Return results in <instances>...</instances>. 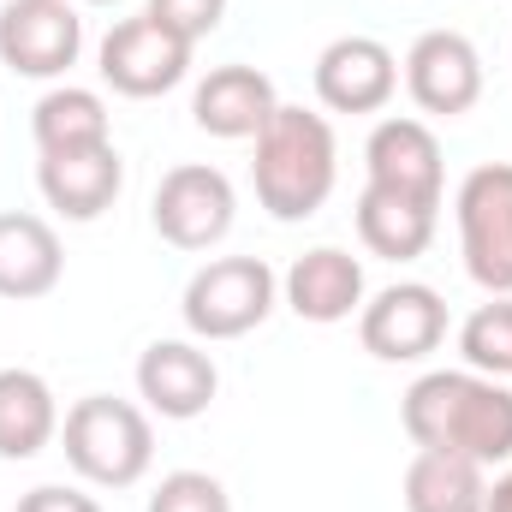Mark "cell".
Listing matches in <instances>:
<instances>
[{
    "instance_id": "1",
    "label": "cell",
    "mask_w": 512,
    "mask_h": 512,
    "mask_svg": "<svg viewBox=\"0 0 512 512\" xmlns=\"http://www.w3.org/2000/svg\"><path fill=\"white\" fill-rule=\"evenodd\" d=\"M399 423L417 447L465 453L477 465L512 459V387L477 370H429L405 387Z\"/></svg>"
},
{
    "instance_id": "2",
    "label": "cell",
    "mask_w": 512,
    "mask_h": 512,
    "mask_svg": "<svg viewBox=\"0 0 512 512\" xmlns=\"http://www.w3.org/2000/svg\"><path fill=\"white\" fill-rule=\"evenodd\" d=\"M251 179H256V203L274 215V221H310L328 197H334V179H340V143L328 114H310V108H292L280 102L274 120L251 137Z\"/></svg>"
},
{
    "instance_id": "3",
    "label": "cell",
    "mask_w": 512,
    "mask_h": 512,
    "mask_svg": "<svg viewBox=\"0 0 512 512\" xmlns=\"http://www.w3.org/2000/svg\"><path fill=\"white\" fill-rule=\"evenodd\" d=\"M60 447H66V465L96 489H131L155 465L149 411H137L131 399H114V393H84L60 417Z\"/></svg>"
},
{
    "instance_id": "4",
    "label": "cell",
    "mask_w": 512,
    "mask_h": 512,
    "mask_svg": "<svg viewBox=\"0 0 512 512\" xmlns=\"http://www.w3.org/2000/svg\"><path fill=\"white\" fill-rule=\"evenodd\" d=\"M274 298H280V280L262 256H215L191 274L179 316H185L191 340H239L268 322Z\"/></svg>"
},
{
    "instance_id": "5",
    "label": "cell",
    "mask_w": 512,
    "mask_h": 512,
    "mask_svg": "<svg viewBox=\"0 0 512 512\" xmlns=\"http://www.w3.org/2000/svg\"><path fill=\"white\" fill-rule=\"evenodd\" d=\"M459 215V251H465V274L489 292L507 298L512 292V161H483L459 179L453 197Z\"/></svg>"
},
{
    "instance_id": "6",
    "label": "cell",
    "mask_w": 512,
    "mask_h": 512,
    "mask_svg": "<svg viewBox=\"0 0 512 512\" xmlns=\"http://www.w3.org/2000/svg\"><path fill=\"white\" fill-rule=\"evenodd\" d=\"M233 215H239V197H233V179L209 161H185V167H167L161 185H155V203H149V221L155 233L173 245V251H209L233 233Z\"/></svg>"
},
{
    "instance_id": "7",
    "label": "cell",
    "mask_w": 512,
    "mask_h": 512,
    "mask_svg": "<svg viewBox=\"0 0 512 512\" xmlns=\"http://www.w3.org/2000/svg\"><path fill=\"white\" fill-rule=\"evenodd\" d=\"M358 340L382 364H417L447 340V298L435 286H423V280L382 286L358 310Z\"/></svg>"
},
{
    "instance_id": "8",
    "label": "cell",
    "mask_w": 512,
    "mask_h": 512,
    "mask_svg": "<svg viewBox=\"0 0 512 512\" xmlns=\"http://www.w3.org/2000/svg\"><path fill=\"white\" fill-rule=\"evenodd\" d=\"M102 84L114 96L131 102H149V96H167L173 84H185L191 72V42H179L173 30H161L149 12L120 18L108 36H102Z\"/></svg>"
},
{
    "instance_id": "9",
    "label": "cell",
    "mask_w": 512,
    "mask_h": 512,
    "mask_svg": "<svg viewBox=\"0 0 512 512\" xmlns=\"http://www.w3.org/2000/svg\"><path fill=\"white\" fill-rule=\"evenodd\" d=\"M405 96L435 114V120H459L483 102V54L465 30H423L405 48Z\"/></svg>"
},
{
    "instance_id": "10",
    "label": "cell",
    "mask_w": 512,
    "mask_h": 512,
    "mask_svg": "<svg viewBox=\"0 0 512 512\" xmlns=\"http://www.w3.org/2000/svg\"><path fill=\"white\" fill-rule=\"evenodd\" d=\"M84 54V18L72 0H0V66L18 78H60Z\"/></svg>"
},
{
    "instance_id": "11",
    "label": "cell",
    "mask_w": 512,
    "mask_h": 512,
    "mask_svg": "<svg viewBox=\"0 0 512 512\" xmlns=\"http://www.w3.org/2000/svg\"><path fill=\"white\" fill-rule=\"evenodd\" d=\"M399 90V60L376 36H340L316 54V102L328 114H382Z\"/></svg>"
},
{
    "instance_id": "12",
    "label": "cell",
    "mask_w": 512,
    "mask_h": 512,
    "mask_svg": "<svg viewBox=\"0 0 512 512\" xmlns=\"http://www.w3.org/2000/svg\"><path fill=\"white\" fill-rule=\"evenodd\" d=\"M215 393H221V370H215V358L197 340H155V346H143V358H137V399L155 417L191 423V417H203L215 405Z\"/></svg>"
},
{
    "instance_id": "13",
    "label": "cell",
    "mask_w": 512,
    "mask_h": 512,
    "mask_svg": "<svg viewBox=\"0 0 512 512\" xmlns=\"http://www.w3.org/2000/svg\"><path fill=\"white\" fill-rule=\"evenodd\" d=\"M364 167H370V185L441 209L447 161H441V137L423 126V120H405V114L382 120V126L370 131V143H364Z\"/></svg>"
},
{
    "instance_id": "14",
    "label": "cell",
    "mask_w": 512,
    "mask_h": 512,
    "mask_svg": "<svg viewBox=\"0 0 512 512\" xmlns=\"http://www.w3.org/2000/svg\"><path fill=\"white\" fill-rule=\"evenodd\" d=\"M36 185L42 203L66 221H102L126 185V161L114 143H90V149H66V155H42L36 161Z\"/></svg>"
},
{
    "instance_id": "15",
    "label": "cell",
    "mask_w": 512,
    "mask_h": 512,
    "mask_svg": "<svg viewBox=\"0 0 512 512\" xmlns=\"http://www.w3.org/2000/svg\"><path fill=\"white\" fill-rule=\"evenodd\" d=\"M280 298L292 304L298 322L334 328V322H346V316L364 310V262L352 251H340V245H316V251H304L286 268Z\"/></svg>"
},
{
    "instance_id": "16",
    "label": "cell",
    "mask_w": 512,
    "mask_h": 512,
    "mask_svg": "<svg viewBox=\"0 0 512 512\" xmlns=\"http://www.w3.org/2000/svg\"><path fill=\"white\" fill-rule=\"evenodd\" d=\"M274 108H280L274 78L256 72V66H245V60L215 66V72L197 84V96H191V120H197V131H209V137H221V143H245V137H256V131L274 120Z\"/></svg>"
},
{
    "instance_id": "17",
    "label": "cell",
    "mask_w": 512,
    "mask_h": 512,
    "mask_svg": "<svg viewBox=\"0 0 512 512\" xmlns=\"http://www.w3.org/2000/svg\"><path fill=\"white\" fill-rule=\"evenodd\" d=\"M66 274V251H60V233L42 221V215H24V209H6L0 215V298L12 304H30V298H48Z\"/></svg>"
},
{
    "instance_id": "18",
    "label": "cell",
    "mask_w": 512,
    "mask_h": 512,
    "mask_svg": "<svg viewBox=\"0 0 512 512\" xmlns=\"http://www.w3.org/2000/svg\"><path fill=\"white\" fill-rule=\"evenodd\" d=\"M435 203H417V197H399V191H382V185H364L358 191V245L370 256H387V262H411V256L429 251L435 239Z\"/></svg>"
},
{
    "instance_id": "19",
    "label": "cell",
    "mask_w": 512,
    "mask_h": 512,
    "mask_svg": "<svg viewBox=\"0 0 512 512\" xmlns=\"http://www.w3.org/2000/svg\"><path fill=\"white\" fill-rule=\"evenodd\" d=\"M489 465L465 459V453H441V447H417V459L405 465V512H483L489 501Z\"/></svg>"
},
{
    "instance_id": "20",
    "label": "cell",
    "mask_w": 512,
    "mask_h": 512,
    "mask_svg": "<svg viewBox=\"0 0 512 512\" xmlns=\"http://www.w3.org/2000/svg\"><path fill=\"white\" fill-rule=\"evenodd\" d=\"M60 435L54 387L36 370H0V459H36Z\"/></svg>"
},
{
    "instance_id": "21",
    "label": "cell",
    "mask_w": 512,
    "mask_h": 512,
    "mask_svg": "<svg viewBox=\"0 0 512 512\" xmlns=\"http://www.w3.org/2000/svg\"><path fill=\"white\" fill-rule=\"evenodd\" d=\"M30 131H36V149L42 155H66V149H90V143H114V126H108V102L96 90H78V84H60L36 102L30 114Z\"/></svg>"
},
{
    "instance_id": "22",
    "label": "cell",
    "mask_w": 512,
    "mask_h": 512,
    "mask_svg": "<svg viewBox=\"0 0 512 512\" xmlns=\"http://www.w3.org/2000/svg\"><path fill=\"white\" fill-rule=\"evenodd\" d=\"M459 352H465V370L477 376H512V292L507 298H489L465 316L459 328Z\"/></svg>"
},
{
    "instance_id": "23",
    "label": "cell",
    "mask_w": 512,
    "mask_h": 512,
    "mask_svg": "<svg viewBox=\"0 0 512 512\" xmlns=\"http://www.w3.org/2000/svg\"><path fill=\"white\" fill-rule=\"evenodd\" d=\"M149 512H233V501L209 471H167L149 495Z\"/></svg>"
},
{
    "instance_id": "24",
    "label": "cell",
    "mask_w": 512,
    "mask_h": 512,
    "mask_svg": "<svg viewBox=\"0 0 512 512\" xmlns=\"http://www.w3.org/2000/svg\"><path fill=\"white\" fill-rule=\"evenodd\" d=\"M143 12H149L161 30H173L179 42H191V48H197L209 30H221V18H227V0H149Z\"/></svg>"
},
{
    "instance_id": "25",
    "label": "cell",
    "mask_w": 512,
    "mask_h": 512,
    "mask_svg": "<svg viewBox=\"0 0 512 512\" xmlns=\"http://www.w3.org/2000/svg\"><path fill=\"white\" fill-rule=\"evenodd\" d=\"M18 512H102V501L84 489H66V483H42V489L18 495Z\"/></svg>"
},
{
    "instance_id": "26",
    "label": "cell",
    "mask_w": 512,
    "mask_h": 512,
    "mask_svg": "<svg viewBox=\"0 0 512 512\" xmlns=\"http://www.w3.org/2000/svg\"><path fill=\"white\" fill-rule=\"evenodd\" d=\"M483 512H512V471L489 483V501H483Z\"/></svg>"
},
{
    "instance_id": "27",
    "label": "cell",
    "mask_w": 512,
    "mask_h": 512,
    "mask_svg": "<svg viewBox=\"0 0 512 512\" xmlns=\"http://www.w3.org/2000/svg\"><path fill=\"white\" fill-rule=\"evenodd\" d=\"M84 6H120V0H84Z\"/></svg>"
}]
</instances>
